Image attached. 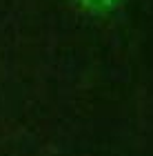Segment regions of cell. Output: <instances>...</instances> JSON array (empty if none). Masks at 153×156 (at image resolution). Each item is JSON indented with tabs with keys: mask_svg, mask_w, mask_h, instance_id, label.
Returning <instances> with one entry per match:
<instances>
[{
	"mask_svg": "<svg viewBox=\"0 0 153 156\" xmlns=\"http://www.w3.org/2000/svg\"><path fill=\"white\" fill-rule=\"evenodd\" d=\"M85 11L89 13H98V16H104V13L115 11L118 7L122 5V0H75Z\"/></svg>",
	"mask_w": 153,
	"mask_h": 156,
	"instance_id": "cell-1",
	"label": "cell"
}]
</instances>
